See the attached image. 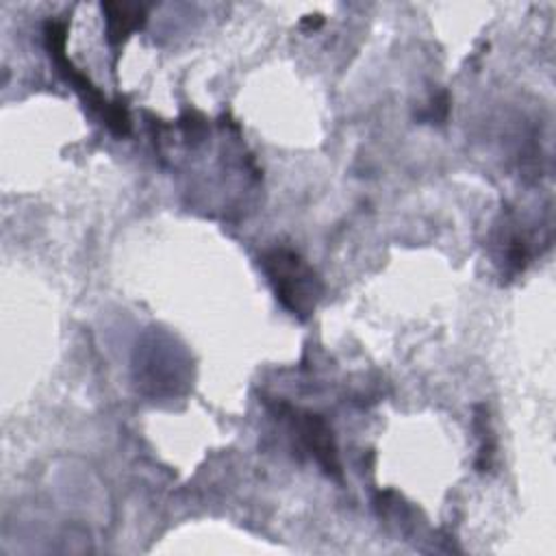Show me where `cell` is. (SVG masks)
I'll return each mask as SVG.
<instances>
[{"label":"cell","mask_w":556,"mask_h":556,"mask_svg":"<svg viewBox=\"0 0 556 556\" xmlns=\"http://www.w3.org/2000/svg\"><path fill=\"white\" fill-rule=\"evenodd\" d=\"M104 20H106V39L111 46H119L126 37L141 28L146 22V9L141 4H126V2H104L102 4Z\"/></svg>","instance_id":"3"},{"label":"cell","mask_w":556,"mask_h":556,"mask_svg":"<svg viewBox=\"0 0 556 556\" xmlns=\"http://www.w3.org/2000/svg\"><path fill=\"white\" fill-rule=\"evenodd\" d=\"M293 426H295L304 447L315 456V460L321 465V469L332 478H341L339 452H337L332 430L326 424V419L321 415L302 410V413H293Z\"/></svg>","instance_id":"2"},{"label":"cell","mask_w":556,"mask_h":556,"mask_svg":"<svg viewBox=\"0 0 556 556\" xmlns=\"http://www.w3.org/2000/svg\"><path fill=\"white\" fill-rule=\"evenodd\" d=\"M261 265L274 287L278 302L295 317L306 319L324 291L317 271L291 248H271L263 254Z\"/></svg>","instance_id":"1"}]
</instances>
